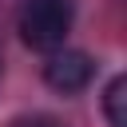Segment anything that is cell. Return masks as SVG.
Returning a JSON list of instances; mask_svg holds the SVG:
<instances>
[{
	"mask_svg": "<svg viewBox=\"0 0 127 127\" xmlns=\"http://www.w3.org/2000/svg\"><path fill=\"white\" fill-rule=\"evenodd\" d=\"M71 20H75V0H20L16 32L32 52L48 56L67 44Z\"/></svg>",
	"mask_w": 127,
	"mask_h": 127,
	"instance_id": "cell-1",
	"label": "cell"
},
{
	"mask_svg": "<svg viewBox=\"0 0 127 127\" xmlns=\"http://www.w3.org/2000/svg\"><path fill=\"white\" fill-rule=\"evenodd\" d=\"M12 127H64V123L52 119V115H24V119H16Z\"/></svg>",
	"mask_w": 127,
	"mask_h": 127,
	"instance_id": "cell-4",
	"label": "cell"
},
{
	"mask_svg": "<svg viewBox=\"0 0 127 127\" xmlns=\"http://www.w3.org/2000/svg\"><path fill=\"white\" fill-rule=\"evenodd\" d=\"M123 99H127V75H115L107 87H103V115L111 127H123L127 115H123Z\"/></svg>",
	"mask_w": 127,
	"mask_h": 127,
	"instance_id": "cell-3",
	"label": "cell"
},
{
	"mask_svg": "<svg viewBox=\"0 0 127 127\" xmlns=\"http://www.w3.org/2000/svg\"><path fill=\"white\" fill-rule=\"evenodd\" d=\"M95 60L87 56V52H79V48H56V52H48V60H44V83L52 87V91H60V95H75V91H83L91 79H95Z\"/></svg>",
	"mask_w": 127,
	"mask_h": 127,
	"instance_id": "cell-2",
	"label": "cell"
}]
</instances>
